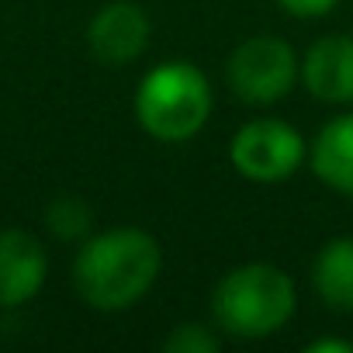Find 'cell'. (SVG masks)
<instances>
[{"label":"cell","instance_id":"obj_1","mask_svg":"<svg viewBox=\"0 0 353 353\" xmlns=\"http://www.w3.org/2000/svg\"><path fill=\"white\" fill-rule=\"evenodd\" d=\"M163 274V246L139 225L90 232L73 256L70 277L83 305L97 312L135 308Z\"/></svg>","mask_w":353,"mask_h":353},{"label":"cell","instance_id":"obj_2","mask_svg":"<svg viewBox=\"0 0 353 353\" xmlns=\"http://www.w3.org/2000/svg\"><path fill=\"white\" fill-rule=\"evenodd\" d=\"M298 312V291L288 270L267 260L239 263L212 291V322L229 339L277 336Z\"/></svg>","mask_w":353,"mask_h":353},{"label":"cell","instance_id":"obj_3","mask_svg":"<svg viewBox=\"0 0 353 353\" xmlns=\"http://www.w3.org/2000/svg\"><path fill=\"white\" fill-rule=\"evenodd\" d=\"M135 121L139 128L166 145L191 142L205 132L215 111L212 80L201 66L188 59L156 63L135 87Z\"/></svg>","mask_w":353,"mask_h":353},{"label":"cell","instance_id":"obj_4","mask_svg":"<svg viewBox=\"0 0 353 353\" xmlns=\"http://www.w3.org/2000/svg\"><path fill=\"white\" fill-rule=\"evenodd\" d=\"M301 80V59L281 35H253L239 42L225 63L229 90L250 108H270L284 101Z\"/></svg>","mask_w":353,"mask_h":353},{"label":"cell","instance_id":"obj_5","mask_svg":"<svg viewBox=\"0 0 353 353\" xmlns=\"http://www.w3.org/2000/svg\"><path fill=\"white\" fill-rule=\"evenodd\" d=\"M229 163L243 181L284 184L308 163V142L284 118H253L229 139Z\"/></svg>","mask_w":353,"mask_h":353},{"label":"cell","instance_id":"obj_6","mask_svg":"<svg viewBox=\"0 0 353 353\" xmlns=\"http://www.w3.org/2000/svg\"><path fill=\"white\" fill-rule=\"evenodd\" d=\"M152 39V21L135 0H111L87 25V49L104 66L135 63Z\"/></svg>","mask_w":353,"mask_h":353},{"label":"cell","instance_id":"obj_7","mask_svg":"<svg viewBox=\"0 0 353 353\" xmlns=\"http://www.w3.org/2000/svg\"><path fill=\"white\" fill-rule=\"evenodd\" d=\"M49 281V250L28 229H0V312L25 308Z\"/></svg>","mask_w":353,"mask_h":353},{"label":"cell","instance_id":"obj_8","mask_svg":"<svg viewBox=\"0 0 353 353\" xmlns=\"http://www.w3.org/2000/svg\"><path fill=\"white\" fill-rule=\"evenodd\" d=\"M301 83L322 104H353V35H322L301 56Z\"/></svg>","mask_w":353,"mask_h":353},{"label":"cell","instance_id":"obj_9","mask_svg":"<svg viewBox=\"0 0 353 353\" xmlns=\"http://www.w3.org/2000/svg\"><path fill=\"white\" fill-rule=\"evenodd\" d=\"M308 166L329 191L353 198V111L329 118L315 132L308 145Z\"/></svg>","mask_w":353,"mask_h":353},{"label":"cell","instance_id":"obj_10","mask_svg":"<svg viewBox=\"0 0 353 353\" xmlns=\"http://www.w3.org/2000/svg\"><path fill=\"white\" fill-rule=\"evenodd\" d=\"M312 291L332 312H353V236L329 239L312 260Z\"/></svg>","mask_w":353,"mask_h":353},{"label":"cell","instance_id":"obj_11","mask_svg":"<svg viewBox=\"0 0 353 353\" xmlns=\"http://www.w3.org/2000/svg\"><path fill=\"white\" fill-rule=\"evenodd\" d=\"M46 229H49V236L52 239H59V243H73V246H80L90 232H94V208L83 201V198H77V194H59V198H52L49 205H46Z\"/></svg>","mask_w":353,"mask_h":353},{"label":"cell","instance_id":"obj_12","mask_svg":"<svg viewBox=\"0 0 353 353\" xmlns=\"http://www.w3.org/2000/svg\"><path fill=\"white\" fill-rule=\"evenodd\" d=\"M166 353H219L222 350V332L212 322H176L166 339H163Z\"/></svg>","mask_w":353,"mask_h":353},{"label":"cell","instance_id":"obj_13","mask_svg":"<svg viewBox=\"0 0 353 353\" xmlns=\"http://www.w3.org/2000/svg\"><path fill=\"white\" fill-rule=\"evenodd\" d=\"M277 8L291 18H301V21H315V18H325L339 8V0H277Z\"/></svg>","mask_w":353,"mask_h":353},{"label":"cell","instance_id":"obj_14","mask_svg":"<svg viewBox=\"0 0 353 353\" xmlns=\"http://www.w3.org/2000/svg\"><path fill=\"white\" fill-rule=\"evenodd\" d=\"M305 350H308V353H353V343H350V339H332V336H322V339H312Z\"/></svg>","mask_w":353,"mask_h":353}]
</instances>
